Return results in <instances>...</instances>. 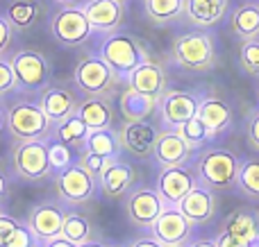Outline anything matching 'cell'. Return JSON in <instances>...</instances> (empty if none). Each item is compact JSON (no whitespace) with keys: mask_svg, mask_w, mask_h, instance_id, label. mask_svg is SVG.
<instances>
[{"mask_svg":"<svg viewBox=\"0 0 259 247\" xmlns=\"http://www.w3.org/2000/svg\"><path fill=\"white\" fill-rule=\"evenodd\" d=\"M241 161L234 152L223 148H209L198 159V177L202 186L214 191H230L237 186Z\"/></svg>","mask_w":259,"mask_h":247,"instance_id":"cell-1","label":"cell"},{"mask_svg":"<svg viewBox=\"0 0 259 247\" xmlns=\"http://www.w3.org/2000/svg\"><path fill=\"white\" fill-rule=\"evenodd\" d=\"M173 57L187 71H207L214 64V41L205 32H189L175 39L173 43Z\"/></svg>","mask_w":259,"mask_h":247,"instance_id":"cell-2","label":"cell"},{"mask_svg":"<svg viewBox=\"0 0 259 247\" xmlns=\"http://www.w3.org/2000/svg\"><path fill=\"white\" fill-rule=\"evenodd\" d=\"M7 130L16 141H36L48 134L50 120L39 104L21 102L7 111Z\"/></svg>","mask_w":259,"mask_h":247,"instance_id":"cell-3","label":"cell"},{"mask_svg":"<svg viewBox=\"0 0 259 247\" xmlns=\"http://www.w3.org/2000/svg\"><path fill=\"white\" fill-rule=\"evenodd\" d=\"M12 161L16 175L27 181H39L53 170L48 159V143H44V139L18 141V145L14 148Z\"/></svg>","mask_w":259,"mask_h":247,"instance_id":"cell-4","label":"cell"},{"mask_svg":"<svg viewBox=\"0 0 259 247\" xmlns=\"http://www.w3.org/2000/svg\"><path fill=\"white\" fill-rule=\"evenodd\" d=\"M103 59L109 64L116 77H130L137 66L146 61L141 45L127 34H116L105 41L103 45Z\"/></svg>","mask_w":259,"mask_h":247,"instance_id":"cell-5","label":"cell"},{"mask_svg":"<svg viewBox=\"0 0 259 247\" xmlns=\"http://www.w3.org/2000/svg\"><path fill=\"white\" fill-rule=\"evenodd\" d=\"M12 71L14 80L21 89L25 91H39L48 84L50 68L44 54L34 52V50H21L12 57Z\"/></svg>","mask_w":259,"mask_h":247,"instance_id":"cell-6","label":"cell"},{"mask_svg":"<svg viewBox=\"0 0 259 247\" xmlns=\"http://www.w3.org/2000/svg\"><path fill=\"white\" fill-rule=\"evenodd\" d=\"M53 36L64 45H80L91 36V25L84 9L77 7H64L50 21Z\"/></svg>","mask_w":259,"mask_h":247,"instance_id":"cell-7","label":"cell"},{"mask_svg":"<svg viewBox=\"0 0 259 247\" xmlns=\"http://www.w3.org/2000/svg\"><path fill=\"white\" fill-rule=\"evenodd\" d=\"M114 80H116V75L109 68V64L98 57L82 59L75 68V84L84 93L96 95V98L98 95H107L114 89Z\"/></svg>","mask_w":259,"mask_h":247,"instance_id":"cell-8","label":"cell"},{"mask_svg":"<svg viewBox=\"0 0 259 247\" xmlns=\"http://www.w3.org/2000/svg\"><path fill=\"white\" fill-rule=\"evenodd\" d=\"M96 189H98V179L94 175H89L77 161L57 172V191L66 202H87V200L94 198Z\"/></svg>","mask_w":259,"mask_h":247,"instance_id":"cell-9","label":"cell"},{"mask_svg":"<svg viewBox=\"0 0 259 247\" xmlns=\"http://www.w3.org/2000/svg\"><path fill=\"white\" fill-rule=\"evenodd\" d=\"M191 222L187 220L182 211L178 207H164V211L157 216V220L152 222V236L159 238L166 247L168 245H184L191 236Z\"/></svg>","mask_w":259,"mask_h":247,"instance_id":"cell-10","label":"cell"},{"mask_svg":"<svg viewBox=\"0 0 259 247\" xmlns=\"http://www.w3.org/2000/svg\"><path fill=\"white\" fill-rule=\"evenodd\" d=\"M161 122L166 130H178L198 113V98L187 91H166L161 95Z\"/></svg>","mask_w":259,"mask_h":247,"instance_id":"cell-11","label":"cell"},{"mask_svg":"<svg viewBox=\"0 0 259 247\" xmlns=\"http://www.w3.org/2000/svg\"><path fill=\"white\" fill-rule=\"evenodd\" d=\"M196 177L191 170H187L184 166H173V168H164L157 179V193L164 200L166 207H178L182 202V198L189 191L196 186Z\"/></svg>","mask_w":259,"mask_h":247,"instance_id":"cell-12","label":"cell"},{"mask_svg":"<svg viewBox=\"0 0 259 247\" xmlns=\"http://www.w3.org/2000/svg\"><path fill=\"white\" fill-rule=\"evenodd\" d=\"M161 211H164V200L152 189H137L125 204L130 222L137 227H152V222L157 220Z\"/></svg>","mask_w":259,"mask_h":247,"instance_id":"cell-13","label":"cell"},{"mask_svg":"<svg viewBox=\"0 0 259 247\" xmlns=\"http://www.w3.org/2000/svg\"><path fill=\"white\" fill-rule=\"evenodd\" d=\"M62 225H64V211L57 202H44L39 207L32 209L30 218H27V227L36 236L39 243L62 236Z\"/></svg>","mask_w":259,"mask_h":247,"instance_id":"cell-14","label":"cell"},{"mask_svg":"<svg viewBox=\"0 0 259 247\" xmlns=\"http://www.w3.org/2000/svg\"><path fill=\"white\" fill-rule=\"evenodd\" d=\"M191 154H193V148L175 130H166L164 134L157 136L155 150H152V157L157 159V163L161 168L184 166V163H189Z\"/></svg>","mask_w":259,"mask_h":247,"instance_id":"cell-15","label":"cell"},{"mask_svg":"<svg viewBox=\"0 0 259 247\" xmlns=\"http://www.w3.org/2000/svg\"><path fill=\"white\" fill-rule=\"evenodd\" d=\"M178 209L187 216V220L191 225H207L214 218L216 211V200L211 195V191L202 184H196L187 195L182 198V202L178 204Z\"/></svg>","mask_w":259,"mask_h":247,"instance_id":"cell-16","label":"cell"},{"mask_svg":"<svg viewBox=\"0 0 259 247\" xmlns=\"http://www.w3.org/2000/svg\"><path fill=\"white\" fill-rule=\"evenodd\" d=\"M157 136L159 132L155 130V125L146 120H125L121 130V143L134 157H148L152 154L157 143Z\"/></svg>","mask_w":259,"mask_h":247,"instance_id":"cell-17","label":"cell"},{"mask_svg":"<svg viewBox=\"0 0 259 247\" xmlns=\"http://www.w3.org/2000/svg\"><path fill=\"white\" fill-rule=\"evenodd\" d=\"M137 179V172L130 163H123V161H116V157L109 159V163L105 166V170L100 172L98 177V184L103 189V193L107 198L116 200V198H123V195L130 191V186L134 184Z\"/></svg>","mask_w":259,"mask_h":247,"instance_id":"cell-18","label":"cell"},{"mask_svg":"<svg viewBox=\"0 0 259 247\" xmlns=\"http://www.w3.org/2000/svg\"><path fill=\"white\" fill-rule=\"evenodd\" d=\"M130 89L141 95H148V98L159 100L161 95L166 93L164 71H161L157 64L143 61L141 66H137L132 71V75H130Z\"/></svg>","mask_w":259,"mask_h":247,"instance_id":"cell-19","label":"cell"},{"mask_svg":"<svg viewBox=\"0 0 259 247\" xmlns=\"http://www.w3.org/2000/svg\"><path fill=\"white\" fill-rule=\"evenodd\" d=\"M87 18H89L91 30L109 32L116 30L118 23L123 18V5L121 0H91L84 9Z\"/></svg>","mask_w":259,"mask_h":247,"instance_id":"cell-20","label":"cell"},{"mask_svg":"<svg viewBox=\"0 0 259 247\" xmlns=\"http://www.w3.org/2000/svg\"><path fill=\"white\" fill-rule=\"evenodd\" d=\"M198 118L205 122L207 132H209L211 139L225 132L232 122V109L228 107V102H223L221 98H207L198 104Z\"/></svg>","mask_w":259,"mask_h":247,"instance_id":"cell-21","label":"cell"},{"mask_svg":"<svg viewBox=\"0 0 259 247\" xmlns=\"http://www.w3.org/2000/svg\"><path fill=\"white\" fill-rule=\"evenodd\" d=\"M39 107L48 116L50 122H62L64 118L73 116L77 109L75 95L66 89H46L39 100Z\"/></svg>","mask_w":259,"mask_h":247,"instance_id":"cell-22","label":"cell"},{"mask_svg":"<svg viewBox=\"0 0 259 247\" xmlns=\"http://www.w3.org/2000/svg\"><path fill=\"white\" fill-rule=\"evenodd\" d=\"M89 132H91V127L87 125V122L82 120L77 113H73V116L64 118L62 122H57L55 139L62 141V143H66L68 148L84 152V143H87V136H89Z\"/></svg>","mask_w":259,"mask_h":247,"instance_id":"cell-23","label":"cell"},{"mask_svg":"<svg viewBox=\"0 0 259 247\" xmlns=\"http://www.w3.org/2000/svg\"><path fill=\"white\" fill-rule=\"evenodd\" d=\"M123 150L121 143V134L112 130V127H103V130H91L87 136L84 143V152H94V154H103V157H118Z\"/></svg>","mask_w":259,"mask_h":247,"instance_id":"cell-24","label":"cell"},{"mask_svg":"<svg viewBox=\"0 0 259 247\" xmlns=\"http://www.w3.org/2000/svg\"><path fill=\"white\" fill-rule=\"evenodd\" d=\"M228 0H184L187 14L198 25H214L223 18Z\"/></svg>","mask_w":259,"mask_h":247,"instance_id":"cell-25","label":"cell"},{"mask_svg":"<svg viewBox=\"0 0 259 247\" xmlns=\"http://www.w3.org/2000/svg\"><path fill=\"white\" fill-rule=\"evenodd\" d=\"M75 113L91 127V130H103V127H112V107L100 98H89L82 104H77Z\"/></svg>","mask_w":259,"mask_h":247,"instance_id":"cell-26","label":"cell"},{"mask_svg":"<svg viewBox=\"0 0 259 247\" xmlns=\"http://www.w3.org/2000/svg\"><path fill=\"white\" fill-rule=\"evenodd\" d=\"M223 231H228V234L239 236V238L252 243L255 238H259V218L255 216V213H250V211L237 209V211H232L228 216Z\"/></svg>","mask_w":259,"mask_h":247,"instance_id":"cell-27","label":"cell"},{"mask_svg":"<svg viewBox=\"0 0 259 247\" xmlns=\"http://www.w3.org/2000/svg\"><path fill=\"white\" fill-rule=\"evenodd\" d=\"M232 30L241 39H259V5H243L232 16Z\"/></svg>","mask_w":259,"mask_h":247,"instance_id":"cell-28","label":"cell"},{"mask_svg":"<svg viewBox=\"0 0 259 247\" xmlns=\"http://www.w3.org/2000/svg\"><path fill=\"white\" fill-rule=\"evenodd\" d=\"M155 98H148V95H141L130 89L121 100V111L125 116V120H146V116L155 109Z\"/></svg>","mask_w":259,"mask_h":247,"instance_id":"cell-29","label":"cell"},{"mask_svg":"<svg viewBox=\"0 0 259 247\" xmlns=\"http://www.w3.org/2000/svg\"><path fill=\"white\" fill-rule=\"evenodd\" d=\"M62 236L71 240L73 245L80 247L82 243L91 240V222L87 220L82 213H64V225H62Z\"/></svg>","mask_w":259,"mask_h":247,"instance_id":"cell-30","label":"cell"},{"mask_svg":"<svg viewBox=\"0 0 259 247\" xmlns=\"http://www.w3.org/2000/svg\"><path fill=\"white\" fill-rule=\"evenodd\" d=\"M146 12L155 23H170L184 12V0H146Z\"/></svg>","mask_w":259,"mask_h":247,"instance_id":"cell-31","label":"cell"},{"mask_svg":"<svg viewBox=\"0 0 259 247\" xmlns=\"http://www.w3.org/2000/svg\"><path fill=\"white\" fill-rule=\"evenodd\" d=\"M237 186L241 189V193L250 195V198H259V157L241 163Z\"/></svg>","mask_w":259,"mask_h":247,"instance_id":"cell-32","label":"cell"},{"mask_svg":"<svg viewBox=\"0 0 259 247\" xmlns=\"http://www.w3.org/2000/svg\"><path fill=\"white\" fill-rule=\"evenodd\" d=\"M175 132H178V134L182 136V139L187 141V143L191 145L193 150L200 148V145H205L207 141H211V136H209V132H207L205 122H202L198 116L189 118V120H187V122H182V125H180Z\"/></svg>","mask_w":259,"mask_h":247,"instance_id":"cell-33","label":"cell"},{"mask_svg":"<svg viewBox=\"0 0 259 247\" xmlns=\"http://www.w3.org/2000/svg\"><path fill=\"white\" fill-rule=\"evenodd\" d=\"M7 18L16 27H21V30L30 27L32 23H34V18H36L34 3H30V0H16V3H12L7 7Z\"/></svg>","mask_w":259,"mask_h":247,"instance_id":"cell-34","label":"cell"},{"mask_svg":"<svg viewBox=\"0 0 259 247\" xmlns=\"http://www.w3.org/2000/svg\"><path fill=\"white\" fill-rule=\"evenodd\" d=\"M48 159H50V168L53 170H64L71 163H75V157H73V148H68L62 141H50L48 143Z\"/></svg>","mask_w":259,"mask_h":247,"instance_id":"cell-35","label":"cell"},{"mask_svg":"<svg viewBox=\"0 0 259 247\" xmlns=\"http://www.w3.org/2000/svg\"><path fill=\"white\" fill-rule=\"evenodd\" d=\"M239 61L241 68L248 75H259V41L257 39H248L241 45V52H239Z\"/></svg>","mask_w":259,"mask_h":247,"instance_id":"cell-36","label":"cell"},{"mask_svg":"<svg viewBox=\"0 0 259 247\" xmlns=\"http://www.w3.org/2000/svg\"><path fill=\"white\" fill-rule=\"evenodd\" d=\"M114 159V157H112ZM77 163H80L82 168H84L89 175H94L96 179L100 177V172L105 170V166L109 163V157H103V154H94V152H82L80 159H77Z\"/></svg>","mask_w":259,"mask_h":247,"instance_id":"cell-37","label":"cell"},{"mask_svg":"<svg viewBox=\"0 0 259 247\" xmlns=\"http://www.w3.org/2000/svg\"><path fill=\"white\" fill-rule=\"evenodd\" d=\"M36 243H39V240H36V236L30 231V227L18 225V229L9 236L7 243H5L3 247H39Z\"/></svg>","mask_w":259,"mask_h":247,"instance_id":"cell-38","label":"cell"},{"mask_svg":"<svg viewBox=\"0 0 259 247\" xmlns=\"http://www.w3.org/2000/svg\"><path fill=\"white\" fill-rule=\"evenodd\" d=\"M14 86H16V80H14L12 64H9V61H3V59H0V95L9 93Z\"/></svg>","mask_w":259,"mask_h":247,"instance_id":"cell-39","label":"cell"},{"mask_svg":"<svg viewBox=\"0 0 259 247\" xmlns=\"http://www.w3.org/2000/svg\"><path fill=\"white\" fill-rule=\"evenodd\" d=\"M246 136H248V141H250L252 148L259 150V109H257V111H252L250 118H248V122H246Z\"/></svg>","mask_w":259,"mask_h":247,"instance_id":"cell-40","label":"cell"},{"mask_svg":"<svg viewBox=\"0 0 259 247\" xmlns=\"http://www.w3.org/2000/svg\"><path fill=\"white\" fill-rule=\"evenodd\" d=\"M18 225H21V222L14 220L12 216H5V213H0V247L7 243V238L18 229Z\"/></svg>","mask_w":259,"mask_h":247,"instance_id":"cell-41","label":"cell"},{"mask_svg":"<svg viewBox=\"0 0 259 247\" xmlns=\"http://www.w3.org/2000/svg\"><path fill=\"white\" fill-rule=\"evenodd\" d=\"M216 247H250V243L239 238V236H232V234H228V231H223V234L216 238Z\"/></svg>","mask_w":259,"mask_h":247,"instance_id":"cell-42","label":"cell"},{"mask_svg":"<svg viewBox=\"0 0 259 247\" xmlns=\"http://www.w3.org/2000/svg\"><path fill=\"white\" fill-rule=\"evenodd\" d=\"M12 25H9L7 21H5L3 16H0V54L5 52V50L9 48V43H12Z\"/></svg>","mask_w":259,"mask_h":247,"instance_id":"cell-43","label":"cell"},{"mask_svg":"<svg viewBox=\"0 0 259 247\" xmlns=\"http://www.w3.org/2000/svg\"><path fill=\"white\" fill-rule=\"evenodd\" d=\"M130 247H166L161 243L159 238H155V236H143V238H137Z\"/></svg>","mask_w":259,"mask_h":247,"instance_id":"cell-44","label":"cell"},{"mask_svg":"<svg viewBox=\"0 0 259 247\" xmlns=\"http://www.w3.org/2000/svg\"><path fill=\"white\" fill-rule=\"evenodd\" d=\"M46 247H77V245H73L71 240H66L64 236H55V238L46 240Z\"/></svg>","mask_w":259,"mask_h":247,"instance_id":"cell-45","label":"cell"},{"mask_svg":"<svg viewBox=\"0 0 259 247\" xmlns=\"http://www.w3.org/2000/svg\"><path fill=\"white\" fill-rule=\"evenodd\" d=\"M7 177H5V172H3V168H0V200H5L7 198Z\"/></svg>","mask_w":259,"mask_h":247,"instance_id":"cell-46","label":"cell"},{"mask_svg":"<svg viewBox=\"0 0 259 247\" xmlns=\"http://www.w3.org/2000/svg\"><path fill=\"white\" fill-rule=\"evenodd\" d=\"M189 247H216V240H198V243H191Z\"/></svg>","mask_w":259,"mask_h":247,"instance_id":"cell-47","label":"cell"},{"mask_svg":"<svg viewBox=\"0 0 259 247\" xmlns=\"http://www.w3.org/2000/svg\"><path fill=\"white\" fill-rule=\"evenodd\" d=\"M5 127H7V113H5L3 109H0V134H3Z\"/></svg>","mask_w":259,"mask_h":247,"instance_id":"cell-48","label":"cell"},{"mask_svg":"<svg viewBox=\"0 0 259 247\" xmlns=\"http://www.w3.org/2000/svg\"><path fill=\"white\" fill-rule=\"evenodd\" d=\"M80 247H105V245L98 243V240H87V243H82Z\"/></svg>","mask_w":259,"mask_h":247,"instance_id":"cell-49","label":"cell"},{"mask_svg":"<svg viewBox=\"0 0 259 247\" xmlns=\"http://www.w3.org/2000/svg\"><path fill=\"white\" fill-rule=\"evenodd\" d=\"M53 3H57V5H75L77 0H53Z\"/></svg>","mask_w":259,"mask_h":247,"instance_id":"cell-50","label":"cell"},{"mask_svg":"<svg viewBox=\"0 0 259 247\" xmlns=\"http://www.w3.org/2000/svg\"><path fill=\"white\" fill-rule=\"evenodd\" d=\"M250 247H259V238H255V240H252V243H250Z\"/></svg>","mask_w":259,"mask_h":247,"instance_id":"cell-51","label":"cell"},{"mask_svg":"<svg viewBox=\"0 0 259 247\" xmlns=\"http://www.w3.org/2000/svg\"><path fill=\"white\" fill-rule=\"evenodd\" d=\"M168 247H187V245H168Z\"/></svg>","mask_w":259,"mask_h":247,"instance_id":"cell-52","label":"cell"},{"mask_svg":"<svg viewBox=\"0 0 259 247\" xmlns=\"http://www.w3.org/2000/svg\"><path fill=\"white\" fill-rule=\"evenodd\" d=\"M257 98H259V89H257Z\"/></svg>","mask_w":259,"mask_h":247,"instance_id":"cell-53","label":"cell"},{"mask_svg":"<svg viewBox=\"0 0 259 247\" xmlns=\"http://www.w3.org/2000/svg\"><path fill=\"white\" fill-rule=\"evenodd\" d=\"M121 247H130V245H121Z\"/></svg>","mask_w":259,"mask_h":247,"instance_id":"cell-54","label":"cell"}]
</instances>
